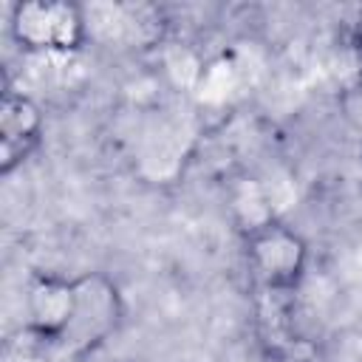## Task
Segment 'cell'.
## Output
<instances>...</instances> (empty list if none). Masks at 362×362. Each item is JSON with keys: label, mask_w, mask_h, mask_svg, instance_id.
<instances>
[{"label": "cell", "mask_w": 362, "mask_h": 362, "mask_svg": "<svg viewBox=\"0 0 362 362\" xmlns=\"http://www.w3.org/2000/svg\"><path fill=\"white\" fill-rule=\"evenodd\" d=\"M11 37L31 57H68L88 40L85 8L62 0H25L11 8Z\"/></svg>", "instance_id": "6da1fadb"}, {"label": "cell", "mask_w": 362, "mask_h": 362, "mask_svg": "<svg viewBox=\"0 0 362 362\" xmlns=\"http://www.w3.org/2000/svg\"><path fill=\"white\" fill-rule=\"evenodd\" d=\"M255 334L269 362H325V351L297 314V291L252 288Z\"/></svg>", "instance_id": "7a4b0ae2"}, {"label": "cell", "mask_w": 362, "mask_h": 362, "mask_svg": "<svg viewBox=\"0 0 362 362\" xmlns=\"http://www.w3.org/2000/svg\"><path fill=\"white\" fill-rule=\"evenodd\" d=\"M305 240L277 218H269L246 232V266L252 288L297 291L305 274Z\"/></svg>", "instance_id": "3957f363"}, {"label": "cell", "mask_w": 362, "mask_h": 362, "mask_svg": "<svg viewBox=\"0 0 362 362\" xmlns=\"http://www.w3.org/2000/svg\"><path fill=\"white\" fill-rule=\"evenodd\" d=\"M122 322V297L113 280L102 272L76 277V311L74 322L57 345L65 356H85L96 351Z\"/></svg>", "instance_id": "277c9868"}, {"label": "cell", "mask_w": 362, "mask_h": 362, "mask_svg": "<svg viewBox=\"0 0 362 362\" xmlns=\"http://www.w3.org/2000/svg\"><path fill=\"white\" fill-rule=\"evenodd\" d=\"M76 277L37 274L25 291V331L45 345H59L74 322Z\"/></svg>", "instance_id": "5b68a950"}, {"label": "cell", "mask_w": 362, "mask_h": 362, "mask_svg": "<svg viewBox=\"0 0 362 362\" xmlns=\"http://www.w3.org/2000/svg\"><path fill=\"white\" fill-rule=\"evenodd\" d=\"M42 139V113L31 96L6 85L0 105V173H14Z\"/></svg>", "instance_id": "8992f818"}, {"label": "cell", "mask_w": 362, "mask_h": 362, "mask_svg": "<svg viewBox=\"0 0 362 362\" xmlns=\"http://www.w3.org/2000/svg\"><path fill=\"white\" fill-rule=\"evenodd\" d=\"M122 362H130V359H122Z\"/></svg>", "instance_id": "52a82bcc"}]
</instances>
